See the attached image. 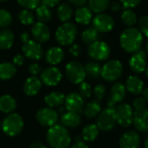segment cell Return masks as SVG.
I'll return each mask as SVG.
<instances>
[{"mask_svg":"<svg viewBox=\"0 0 148 148\" xmlns=\"http://www.w3.org/2000/svg\"><path fill=\"white\" fill-rule=\"evenodd\" d=\"M120 42L125 51L128 53H135L139 51L142 46V33L136 28L128 27L121 33Z\"/></svg>","mask_w":148,"mask_h":148,"instance_id":"cell-1","label":"cell"},{"mask_svg":"<svg viewBox=\"0 0 148 148\" xmlns=\"http://www.w3.org/2000/svg\"><path fill=\"white\" fill-rule=\"evenodd\" d=\"M47 141L52 148H69L71 138L66 127L62 125H55L47 132Z\"/></svg>","mask_w":148,"mask_h":148,"instance_id":"cell-2","label":"cell"},{"mask_svg":"<svg viewBox=\"0 0 148 148\" xmlns=\"http://www.w3.org/2000/svg\"><path fill=\"white\" fill-rule=\"evenodd\" d=\"M23 128V118L17 114H10L2 123V129L5 134L10 137L18 135Z\"/></svg>","mask_w":148,"mask_h":148,"instance_id":"cell-3","label":"cell"},{"mask_svg":"<svg viewBox=\"0 0 148 148\" xmlns=\"http://www.w3.org/2000/svg\"><path fill=\"white\" fill-rule=\"evenodd\" d=\"M77 35V28L72 23H65L59 26L56 32V41L62 45H69L73 43Z\"/></svg>","mask_w":148,"mask_h":148,"instance_id":"cell-4","label":"cell"},{"mask_svg":"<svg viewBox=\"0 0 148 148\" xmlns=\"http://www.w3.org/2000/svg\"><path fill=\"white\" fill-rule=\"evenodd\" d=\"M123 66L118 60L108 61L101 68V77L108 82L117 81L122 75Z\"/></svg>","mask_w":148,"mask_h":148,"instance_id":"cell-5","label":"cell"},{"mask_svg":"<svg viewBox=\"0 0 148 148\" xmlns=\"http://www.w3.org/2000/svg\"><path fill=\"white\" fill-rule=\"evenodd\" d=\"M65 72L69 81L75 84L82 83L87 75L84 66L77 61L69 62L66 66Z\"/></svg>","mask_w":148,"mask_h":148,"instance_id":"cell-6","label":"cell"},{"mask_svg":"<svg viewBox=\"0 0 148 148\" xmlns=\"http://www.w3.org/2000/svg\"><path fill=\"white\" fill-rule=\"evenodd\" d=\"M117 124L115 111L113 108H106L101 111L97 117V127L99 130L108 132L112 130Z\"/></svg>","mask_w":148,"mask_h":148,"instance_id":"cell-7","label":"cell"},{"mask_svg":"<svg viewBox=\"0 0 148 148\" xmlns=\"http://www.w3.org/2000/svg\"><path fill=\"white\" fill-rule=\"evenodd\" d=\"M110 53L108 44L102 41H95L88 48V56L95 61H105L109 57Z\"/></svg>","mask_w":148,"mask_h":148,"instance_id":"cell-8","label":"cell"},{"mask_svg":"<svg viewBox=\"0 0 148 148\" xmlns=\"http://www.w3.org/2000/svg\"><path fill=\"white\" fill-rule=\"evenodd\" d=\"M117 123L122 127H128L133 123L134 110L133 108L127 104L121 103L116 106L114 108Z\"/></svg>","mask_w":148,"mask_h":148,"instance_id":"cell-9","label":"cell"},{"mask_svg":"<svg viewBox=\"0 0 148 148\" xmlns=\"http://www.w3.org/2000/svg\"><path fill=\"white\" fill-rule=\"evenodd\" d=\"M114 27V18L106 13H99L93 20V28L101 33H107L113 29Z\"/></svg>","mask_w":148,"mask_h":148,"instance_id":"cell-10","label":"cell"},{"mask_svg":"<svg viewBox=\"0 0 148 148\" xmlns=\"http://www.w3.org/2000/svg\"><path fill=\"white\" fill-rule=\"evenodd\" d=\"M36 120L42 126L51 127L56 125L58 114L51 108H43L39 109L36 113Z\"/></svg>","mask_w":148,"mask_h":148,"instance_id":"cell-11","label":"cell"},{"mask_svg":"<svg viewBox=\"0 0 148 148\" xmlns=\"http://www.w3.org/2000/svg\"><path fill=\"white\" fill-rule=\"evenodd\" d=\"M127 89L125 85L121 82H115L112 86L110 90V97L108 102V108L114 109L117 104L121 102L125 99Z\"/></svg>","mask_w":148,"mask_h":148,"instance_id":"cell-12","label":"cell"},{"mask_svg":"<svg viewBox=\"0 0 148 148\" xmlns=\"http://www.w3.org/2000/svg\"><path fill=\"white\" fill-rule=\"evenodd\" d=\"M65 108L73 113L81 114L84 108V101L83 98L80 95L79 93H70L65 98Z\"/></svg>","mask_w":148,"mask_h":148,"instance_id":"cell-13","label":"cell"},{"mask_svg":"<svg viewBox=\"0 0 148 148\" xmlns=\"http://www.w3.org/2000/svg\"><path fill=\"white\" fill-rule=\"evenodd\" d=\"M22 49L24 56L33 61H39L43 56V51L40 43L36 41L29 40L24 42Z\"/></svg>","mask_w":148,"mask_h":148,"instance_id":"cell-14","label":"cell"},{"mask_svg":"<svg viewBox=\"0 0 148 148\" xmlns=\"http://www.w3.org/2000/svg\"><path fill=\"white\" fill-rule=\"evenodd\" d=\"M147 55L145 51L139 50L131 56L129 60V67L132 71L136 74H140L144 72L147 69V61H146Z\"/></svg>","mask_w":148,"mask_h":148,"instance_id":"cell-15","label":"cell"},{"mask_svg":"<svg viewBox=\"0 0 148 148\" xmlns=\"http://www.w3.org/2000/svg\"><path fill=\"white\" fill-rule=\"evenodd\" d=\"M41 79L47 86H56L62 80V72L56 67H49L42 72Z\"/></svg>","mask_w":148,"mask_h":148,"instance_id":"cell-16","label":"cell"},{"mask_svg":"<svg viewBox=\"0 0 148 148\" xmlns=\"http://www.w3.org/2000/svg\"><path fill=\"white\" fill-rule=\"evenodd\" d=\"M133 124L135 128L142 133L147 134L148 132V109L147 108L134 111Z\"/></svg>","mask_w":148,"mask_h":148,"instance_id":"cell-17","label":"cell"},{"mask_svg":"<svg viewBox=\"0 0 148 148\" xmlns=\"http://www.w3.org/2000/svg\"><path fill=\"white\" fill-rule=\"evenodd\" d=\"M31 34L35 41L37 42L38 43L46 42L47 41H49L50 36V32L49 28L46 26L45 23L41 22L35 23L33 24L31 28Z\"/></svg>","mask_w":148,"mask_h":148,"instance_id":"cell-18","label":"cell"},{"mask_svg":"<svg viewBox=\"0 0 148 148\" xmlns=\"http://www.w3.org/2000/svg\"><path fill=\"white\" fill-rule=\"evenodd\" d=\"M141 142L140 135L135 131L125 133L120 139L121 148H139Z\"/></svg>","mask_w":148,"mask_h":148,"instance_id":"cell-19","label":"cell"},{"mask_svg":"<svg viewBox=\"0 0 148 148\" xmlns=\"http://www.w3.org/2000/svg\"><path fill=\"white\" fill-rule=\"evenodd\" d=\"M126 89L132 95H140L144 90V82L136 75H130L126 82Z\"/></svg>","mask_w":148,"mask_h":148,"instance_id":"cell-20","label":"cell"},{"mask_svg":"<svg viewBox=\"0 0 148 148\" xmlns=\"http://www.w3.org/2000/svg\"><path fill=\"white\" fill-rule=\"evenodd\" d=\"M42 88V82L36 76L28 78L23 83V92L26 95L34 96L38 94Z\"/></svg>","mask_w":148,"mask_h":148,"instance_id":"cell-21","label":"cell"},{"mask_svg":"<svg viewBox=\"0 0 148 148\" xmlns=\"http://www.w3.org/2000/svg\"><path fill=\"white\" fill-rule=\"evenodd\" d=\"M60 121H61V123L63 127L74 128V127H78L81 124L82 118H81L79 114L68 111V112L63 113L62 114Z\"/></svg>","mask_w":148,"mask_h":148,"instance_id":"cell-22","label":"cell"},{"mask_svg":"<svg viewBox=\"0 0 148 148\" xmlns=\"http://www.w3.org/2000/svg\"><path fill=\"white\" fill-rule=\"evenodd\" d=\"M64 57L63 50L59 47H52L47 50L45 54L46 62L50 65H56L60 63Z\"/></svg>","mask_w":148,"mask_h":148,"instance_id":"cell-23","label":"cell"},{"mask_svg":"<svg viewBox=\"0 0 148 148\" xmlns=\"http://www.w3.org/2000/svg\"><path fill=\"white\" fill-rule=\"evenodd\" d=\"M16 108V100L9 95H4L0 97V111L4 114H11Z\"/></svg>","mask_w":148,"mask_h":148,"instance_id":"cell-24","label":"cell"},{"mask_svg":"<svg viewBox=\"0 0 148 148\" xmlns=\"http://www.w3.org/2000/svg\"><path fill=\"white\" fill-rule=\"evenodd\" d=\"M66 96L59 92H52L44 97V102L49 108H55L62 106L65 102Z\"/></svg>","mask_w":148,"mask_h":148,"instance_id":"cell-25","label":"cell"},{"mask_svg":"<svg viewBox=\"0 0 148 148\" xmlns=\"http://www.w3.org/2000/svg\"><path fill=\"white\" fill-rule=\"evenodd\" d=\"M75 21L82 25H87L92 21V12L90 9L81 6L75 11Z\"/></svg>","mask_w":148,"mask_h":148,"instance_id":"cell-26","label":"cell"},{"mask_svg":"<svg viewBox=\"0 0 148 148\" xmlns=\"http://www.w3.org/2000/svg\"><path fill=\"white\" fill-rule=\"evenodd\" d=\"M14 42V34L9 29H3L0 30V49H9Z\"/></svg>","mask_w":148,"mask_h":148,"instance_id":"cell-27","label":"cell"},{"mask_svg":"<svg viewBox=\"0 0 148 148\" xmlns=\"http://www.w3.org/2000/svg\"><path fill=\"white\" fill-rule=\"evenodd\" d=\"M101 110V104L100 101L98 100H94L90 102H88L86 106H84L83 108V114L86 117L88 118H94L97 116Z\"/></svg>","mask_w":148,"mask_h":148,"instance_id":"cell-28","label":"cell"},{"mask_svg":"<svg viewBox=\"0 0 148 148\" xmlns=\"http://www.w3.org/2000/svg\"><path fill=\"white\" fill-rule=\"evenodd\" d=\"M86 75L93 80H98L101 76V66L96 62H88L84 66Z\"/></svg>","mask_w":148,"mask_h":148,"instance_id":"cell-29","label":"cell"},{"mask_svg":"<svg viewBox=\"0 0 148 148\" xmlns=\"http://www.w3.org/2000/svg\"><path fill=\"white\" fill-rule=\"evenodd\" d=\"M99 134V128L96 124H88L82 131V137L85 141H94Z\"/></svg>","mask_w":148,"mask_h":148,"instance_id":"cell-30","label":"cell"},{"mask_svg":"<svg viewBox=\"0 0 148 148\" xmlns=\"http://www.w3.org/2000/svg\"><path fill=\"white\" fill-rule=\"evenodd\" d=\"M16 73V66L13 63L3 62L0 63V80L5 81L11 79Z\"/></svg>","mask_w":148,"mask_h":148,"instance_id":"cell-31","label":"cell"},{"mask_svg":"<svg viewBox=\"0 0 148 148\" xmlns=\"http://www.w3.org/2000/svg\"><path fill=\"white\" fill-rule=\"evenodd\" d=\"M73 15V10L69 3H62L57 8V16L62 22L67 23Z\"/></svg>","mask_w":148,"mask_h":148,"instance_id":"cell-32","label":"cell"},{"mask_svg":"<svg viewBox=\"0 0 148 148\" xmlns=\"http://www.w3.org/2000/svg\"><path fill=\"white\" fill-rule=\"evenodd\" d=\"M36 16H37L39 22L45 23L51 20L52 13H51L50 10L49 9V7L43 5V4H40L36 8Z\"/></svg>","mask_w":148,"mask_h":148,"instance_id":"cell-33","label":"cell"},{"mask_svg":"<svg viewBox=\"0 0 148 148\" xmlns=\"http://www.w3.org/2000/svg\"><path fill=\"white\" fill-rule=\"evenodd\" d=\"M88 4L92 11L102 13L109 6V0H89Z\"/></svg>","mask_w":148,"mask_h":148,"instance_id":"cell-34","label":"cell"},{"mask_svg":"<svg viewBox=\"0 0 148 148\" xmlns=\"http://www.w3.org/2000/svg\"><path fill=\"white\" fill-rule=\"evenodd\" d=\"M121 20L127 26H133L137 22V16L131 9H126L121 13Z\"/></svg>","mask_w":148,"mask_h":148,"instance_id":"cell-35","label":"cell"},{"mask_svg":"<svg viewBox=\"0 0 148 148\" xmlns=\"http://www.w3.org/2000/svg\"><path fill=\"white\" fill-rule=\"evenodd\" d=\"M98 32L94 28H88L82 33V40L86 44H91L97 41Z\"/></svg>","mask_w":148,"mask_h":148,"instance_id":"cell-36","label":"cell"},{"mask_svg":"<svg viewBox=\"0 0 148 148\" xmlns=\"http://www.w3.org/2000/svg\"><path fill=\"white\" fill-rule=\"evenodd\" d=\"M18 18H19V21L24 25H29V24L34 23L35 22L34 14L29 10H27V9H24L18 13Z\"/></svg>","mask_w":148,"mask_h":148,"instance_id":"cell-37","label":"cell"},{"mask_svg":"<svg viewBox=\"0 0 148 148\" xmlns=\"http://www.w3.org/2000/svg\"><path fill=\"white\" fill-rule=\"evenodd\" d=\"M12 22V16L10 13L3 9H0V28L4 29L8 27Z\"/></svg>","mask_w":148,"mask_h":148,"instance_id":"cell-38","label":"cell"},{"mask_svg":"<svg viewBox=\"0 0 148 148\" xmlns=\"http://www.w3.org/2000/svg\"><path fill=\"white\" fill-rule=\"evenodd\" d=\"M93 93V89L92 87L85 82H82V83H80L79 86V94L82 98H90Z\"/></svg>","mask_w":148,"mask_h":148,"instance_id":"cell-39","label":"cell"},{"mask_svg":"<svg viewBox=\"0 0 148 148\" xmlns=\"http://www.w3.org/2000/svg\"><path fill=\"white\" fill-rule=\"evenodd\" d=\"M41 0H17V3L27 10L36 9Z\"/></svg>","mask_w":148,"mask_h":148,"instance_id":"cell-40","label":"cell"},{"mask_svg":"<svg viewBox=\"0 0 148 148\" xmlns=\"http://www.w3.org/2000/svg\"><path fill=\"white\" fill-rule=\"evenodd\" d=\"M106 87L102 84H98L94 88V94L96 97V100L101 101L104 98V96L106 95Z\"/></svg>","mask_w":148,"mask_h":148,"instance_id":"cell-41","label":"cell"},{"mask_svg":"<svg viewBox=\"0 0 148 148\" xmlns=\"http://www.w3.org/2000/svg\"><path fill=\"white\" fill-rule=\"evenodd\" d=\"M140 31L148 37V16H144L139 20Z\"/></svg>","mask_w":148,"mask_h":148,"instance_id":"cell-42","label":"cell"},{"mask_svg":"<svg viewBox=\"0 0 148 148\" xmlns=\"http://www.w3.org/2000/svg\"><path fill=\"white\" fill-rule=\"evenodd\" d=\"M146 105H147V100L144 97H138L134 101L132 108L134 109V111H136L145 108Z\"/></svg>","mask_w":148,"mask_h":148,"instance_id":"cell-43","label":"cell"},{"mask_svg":"<svg viewBox=\"0 0 148 148\" xmlns=\"http://www.w3.org/2000/svg\"><path fill=\"white\" fill-rule=\"evenodd\" d=\"M141 0H121L122 5L127 8V9H130V8H134L137 5L140 4Z\"/></svg>","mask_w":148,"mask_h":148,"instance_id":"cell-44","label":"cell"},{"mask_svg":"<svg viewBox=\"0 0 148 148\" xmlns=\"http://www.w3.org/2000/svg\"><path fill=\"white\" fill-rule=\"evenodd\" d=\"M42 71V69L40 67L39 64L37 63H32L29 67V72L33 75V76H36L38 74H40Z\"/></svg>","mask_w":148,"mask_h":148,"instance_id":"cell-45","label":"cell"},{"mask_svg":"<svg viewBox=\"0 0 148 148\" xmlns=\"http://www.w3.org/2000/svg\"><path fill=\"white\" fill-rule=\"evenodd\" d=\"M69 53L74 56H80V54L82 53V48L80 45L75 43V44H72L70 47H69Z\"/></svg>","mask_w":148,"mask_h":148,"instance_id":"cell-46","label":"cell"},{"mask_svg":"<svg viewBox=\"0 0 148 148\" xmlns=\"http://www.w3.org/2000/svg\"><path fill=\"white\" fill-rule=\"evenodd\" d=\"M60 1L61 0H41V2H42V4H43V5H45V6H47V7H54V6H56V5H57L59 3H60Z\"/></svg>","mask_w":148,"mask_h":148,"instance_id":"cell-47","label":"cell"},{"mask_svg":"<svg viewBox=\"0 0 148 148\" xmlns=\"http://www.w3.org/2000/svg\"><path fill=\"white\" fill-rule=\"evenodd\" d=\"M24 62V58L22 55H16L13 57V64L16 66H21Z\"/></svg>","mask_w":148,"mask_h":148,"instance_id":"cell-48","label":"cell"},{"mask_svg":"<svg viewBox=\"0 0 148 148\" xmlns=\"http://www.w3.org/2000/svg\"><path fill=\"white\" fill-rule=\"evenodd\" d=\"M109 8H110V10H111L113 12H117V11H119V10H121V5L120 3H118V2H116V1H114V2H112L111 3H109Z\"/></svg>","mask_w":148,"mask_h":148,"instance_id":"cell-49","label":"cell"},{"mask_svg":"<svg viewBox=\"0 0 148 148\" xmlns=\"http://www.w3.org/2000/svg\"><path fill=\"white\" fill-rule=\"evenodd\" d=\"M71 4L75 5V6H82L83 4H85V3L87 2V0H68Z\"/></svg>","mask_w":148,"mask_h":148,"instance_id":"cell-50","label":"cell"},{"mask_svg":"<svg viewBox=\"0 0 148 148\" xmlns=\"http://www.w3.org/2000/svg\"><path fill=\"white\" fill-rule=\"evenodd\" d=\"M71 148H88V147L83 141H77L71 147Z\"/></svg>","mask_w":148,"mask_h":148,"instance_id":"cell-51","label":"cell"},{"mask_svg":"<svg viewBox=\"0 0 148 148\" xmlns=\"http://www.w3.org/2000/svg\"><path fill=\"white\" fill-rule=\"evenodd\" d=\"M20 39H21V41L24 43V42H28L29 40H30V39H29V35L27 32H23V33H22V34H21V36H20Z\"/></svg>","mask_w":148,"mask_h":148,"instance_id":"cell-52","label":"cell"},{"mask_svg":"<svg viewBox=\"0 0 148 148\" xmlns=\"http://www.w3.org/2000/svg\"><path fill=\"white\" fill-rule=\"evenodd\" d=\"M29 148H47L43 144H42V143H40V142H35V143H33L31 146H30V147Z\"/></svg>","mask_w":148,"mask_h":148,"instance_id":"cell-53","label":"cell"},{"mask_svg":"<svg viewBox=\"0 0 148 148\" xmlns=\"http://www.w3.org/2000/svg\"><path fill=\"white\" fill-rule=\"evenodd\" d=\"M143 97L147 100V101H148V87H147L144 90H143Z\"/></svg>","mask_w":148,"mask_h":148,"instance_id":"cell-54","label":"cell"},{"mask_svg":"<svg viewBox=\"0 0 148 148\" xmlns=\"http://www.w3.org/2000/svg\"><path fill=\"white\" fill-rule=\"evenodd\" d=\"M144 145H145V148H148V139L145 141V144Z\"/></svg>","mask_w":148,"mask_h":148,"instance_id":"cell-55","label":"cell"},{"mask_svg":"<svg viewBox=\"0 0 148 148\" xmlns=\"http://www.w3.org/2000/svg\"><path fill=\"white\" fill-rule=\"evenodd\" d=\"M145 71H146V75H147V76L148 77V66L147 67V69H146V70H145Z\"/></svg>","mask_w":148,"mask_h":148,"instance_id":"cell-56","label":"cell"},{"mask_svg":"<svg viewBox=\"0 0 148 148\" xmlns=\"http://www.w3.org/2000/svg\"><path fill=\"white\" fill-rule=\"evenodd\" d=\"M147 52L148 53V42H147Z\"/></svg>","mask_w":148,"mask_h":148,"instance_id":"cell-57","label":"cell"},{"mask_svg":"<svg viewBox=\"0 0 148 148\" xmlns=\"http://www.w3.org/2000/svg\"><path fill=\"white\" fill-rule=\"evenodd\" d=\"M6 1H8V0H0V2H6Z\"/></svg>","mask_w":148,"mask_h":148,"instance_id":"cell-58","label":"cell"}]
</instances>
